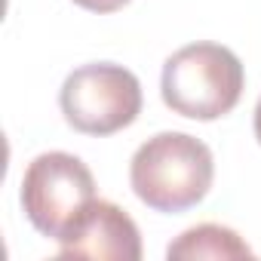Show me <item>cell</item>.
Returning a JSON list of instances; mask_svg holds the SVG:
<instances>
[{"mask_svg":"<svg viewBox=\"0 0 261 261\" xmlns=\"http://www.w3.org/2000/svg\"><path fill=\"white\" fill-rule=\"evenodd\" d=\"M215 178L206 142L188 133H157L129 160V185L154 212H185L197 206Z\"/></svg>","mask_w":261,"mask_h":261,"instance_id":"cell-1","label":"cell"},{"mask_svg":"<svg viewBox=\"0 0 261 261\" xmlns=\"http://www.w3.org/2000/svg\"><path fill=\"white\" fill-rule=\"evenodd\" d=\"M246 71L233 49L221 43H188L175 49L160 77V95L169 111L188 120H218L243 95Z\"/></svg>","mask_w":261,"mask_h":261,"instance_id":"cell-2","label":"cell"},{"mask_svg":"<svg viewBox=\"0 0 261 261\" xmlns=\"http://www.w3.org/2000/svg\"><path fill=\"white\" fill-rule=\"evenodd\" d=\"M62 114L83 136H114L142 114L139 77L114 62H92L71 71L59 92Z\"/></svg>","mask_w":261,"mask_h":261,"instance_id":"cell-3","label":"cell"},{"mask_svg":"<svg viewBox=\"0 0 261 261\" xmlns=\"http://www.w3.org/2000/svg\"><path fill=\"white\" fill-rule=\"evenodd\" d=\"M92 200L95 178L80 157L46 151L28 163L22 178V209L43 237L59 243Z\"/></svg>","mask_w":261,"mask_h":261,"instance_id":"cell-4","label":"cell"},{"mask_svg":"<svg viewBox=\"0 0 261 261\" xmlns=\"http://www.w3.org/2000/svg\"><path fill=\"white\" fill-rule=\"evenodd\" d=\"M62 258H98V261H139L142 233L139 224L111 200H92L86 212L59 240Z\"/></svg>","mask_w":261,"mask_h":261,"instance_id":"cell-5","label":"cell"},{"mask_svg":"<svg viewBox=\"0 0 261 261\" xmlns=\"http://www.w3.org/2000/svg\"><path fill=\"white\" fill-rule=\"evenodd\" d=\"M169 261H230V258H252V249L246 246V240L224 224H197L188 227L178 240L169 243L166 249Z\"/></svg>","mask_w":261,"mask_h":261,"instance_id":"cell-6","label":"cell"},{"mask_svg":"<svg viewBox=\"0 0 261 261\" xmlns=\"http://www.w3.org/2000/svg\"><path fill=\"white\" fill-rule=\"evenodd\" d=\"M74 4L86 13H114V10L126 7L129 0H74Z\"/></svg>","mask_w":261,"mask_h":261,"instance_id":"cell-7","label":"cell"},{"mask_svg":"<svg viewBox=\"0 0 261 261\" xmlns=\"http://www.w3.org/2000/svg\"><path fill=\"white\" fill-rule=\"evenodd\" d=\"M252 126H255V139H258V145H261V98H258V105H255V117H252Z\"/></svg>","mask_w":261,"mask_h":261,"instance_id":"cell-8","label":"cell"}]
</instances>
